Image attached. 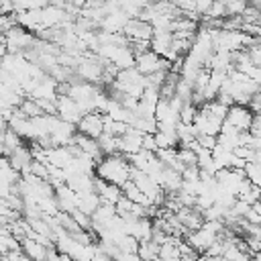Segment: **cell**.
I'll return each instance as SVG.
<instances>
[{
    "label": "cell",
    "instance_id": "6da1fadb",
    "mask_svg": "<svg viewBox=\"0 0 261 261\" xmlns=\"http://www.w3.org/2000/svg\"><path fill=\"white\" fill-rule=\"evenodd\" d=\"M130 171H133V165H130L128 157L120 151L102 155L94 165V175L96 177H100L108 184H114L118 188H122L130 179Z\"/></svg>",
    "mask_w": 261,
    "mask_h": 261
},
{
    "label": "cell",
    "instance_id": "7a4b0ae2",
    "mask_svg": "<svg viewBox=\"0 0 261 261\" xmlns=\"http://www.w3.org/2000/svg\"><path fill=\"white\" fill-rule=\"evenodd\" d=\"M135 67L143 73V75H151L155 71H161V69H169L171 67V61L157 55L155 51L151 49H145L141 53L135 55Z\"/></svg>",
    "mask_w": 261,
    "mask_h": 261
},
{
    "label": "cell",
    "instance_id": "3957f363",
    "mask_svg": "<svg viewBox=\"0 0 261 261\" xmlns=\"http://www.w3.org/2000/svg\"><path fill=\"white\" fill-rule=\"evenodd\" d=\"M253 110L247 104H230L224 116V122L234 126L237 130H249L251 122H253Z\"/></svg>",
    "mask_w": 261,
    "mask_h": 261
},
{
    "label": "cell",
    "instance_id": "277c9868",
    "mask_svg": "<svg viewBox=\"0 0 261 261\" xmlns=\"http://www.w3.org/2000/svg\"><path fill=\"white\" fill-rule=\"evenodd\" d=\"M77 133L82 135H88L92 139H98L104 130V112H98V110H92V112H86L77 124H75Z\"/></svg>",
    "mask_w": 261,
    "mask_h": 261
},
{
    "label": "cell",
    "instance_id": "5b68a950",
    "mask_svg": "<svg viewBox=\"0 0 261 261\" xmlns=\"http://www.w3.org/2000/svg\"><path fill=\"white\" fill-rule=\"evenodd\" d=\"M143 137L145 133L135 128V126H128L120 137H118V151L124 153V155H133L137 151L143 149Z\"/></svg>",
    "mask_w": 261,
    "mask_h": 261
},
{
    "label": "cell",
    "instance_id": "8992f818",
    "mask_svg": "<svg viewBox=\"0 0 261 261\" xmlns=\"http://www.w3.org/2000/svg\"><path fill=\"white\" fill-rule=\"evenodd\" d=\"M137 255H139V259H155V257H159V243L153 241V239L139 241Z\"/></svg>",
    "mask_w": 261,
    "mask_h": 261
},
{
    "label": "cell",
    "instance_id": "52a82bcc",
    "mask_svg": "<svg viewBox=\"0 0 261 261\" xmlns=\"http://www.w3.org/2000/svg\"><path fill=\"white\" fill-rule=\"evenodd\" d=\"M259 202H261V196H259Z\"/></svg>",
    "mask_w": 261,
    "mask_h": 261
}]
</instances>
